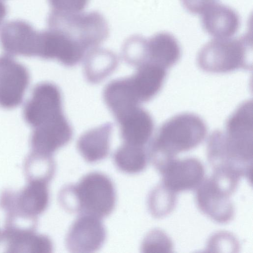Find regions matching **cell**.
Wrapping results in <instances>:
<instances>
[{"label": "cell", "instance_id": "obj_1", "mask_svg": "<svg viewBox=\"0 0 253 253\" xmlns=\"http://www.w3.org/2000/svg\"><path fill=\"white\" fill-rule=\"evenodd\" d=\"M203 120L192 113L177 115L160 128L150 144L148 158L160 170L179 153L190 150L200 144L207 134Z\"/></svg>", "mask_w": 253, "mask_h": 253}, {"label": "cell", "instance_id": "obj_2", "mask_svg": "<svg viewBox=\"0 0 253 253\" xmlns=\"http://www.w3.org/2000/svg\"><path fill=\"white\" fill-rule=\"evenodd\" d=\"M63 208L70 212L107 216L116 204V191L111 179L99 172L84 175L76 184L64 187L59 194Z\"/></svg>", "mask_w": 253, "mask_h": 253}, {"label": "cell", "instance_id": "obj_3", "mask_svg": "<svg viewBox=\"0 0 253 253\" xmlns=\"http://www.w3.org/2000/svg\"><path fill=\"white\" fill-rule=\"evenodd\" d=\"M47 25L48 29L85 53L104 42L109 34L106 20L97 11L66 12L52 10Z\"/></svg>", "mask_w": 253, "mask_h": 253}, {"label": "cell", "instance_id": "obj_4", "mask_svg": "<svg viewBox=\"0 0 253 253\" xmlns=\"http://www.w3.org/2000/svg\"><path fill=\"white\" fill-rule=\"evenodd\" d=\"M252 43L248 36L240 39H214L205 44L198 56L203 70L214 73H228L252 68Z\"/></svg>", "mask_w": 253, "mask_h": 253}, {"label": "cell", "instance_id": "obj_5", "mask_svg": "<svg viewBox=\"0 0 253 253\" xmlns=\"http://www.w3.org/2000/svg\"><path fill=\"white\" fill-rule=\"evenodd\" d=\"M62 115L60 90L57 85L49 82L37 84L23 108L24 119L32 128Z\"/></svg>", "mask_w": 253, "mask_h": 253}, {"label": "cell", "instance_id": "obj_6", "mask_svg": "<svg viewBox=\"0 0 253 253\" xmlns=\"http://www.w3.org/2000/svg\"><path fill=\"white\" fill-rule=\"evenodd\" d=\"M30 81L28 69L8 54L0 56V107L11 109L23 100Z\"/></svg>", "mask_w": 253, "mask_h": 253}, {"label": "cell", "instance_id": "obj_7", "mask_svg": "<svg viewBox=\"0 0 253 253\" xmlns=\"http://www.w3.org/2000/svg\"><path fill=\"white\" fill-rule=\"evenodd\" d=\"M101 218L81 214L71 225L66 238V245L72 253H92L104 243L106 231Z\"/></svg>", "mask_w": 253, "mask_h": 253}, {"label": "cell", "instance_id": "obj_8", "mask_svg": "<svg viewBox=\"0 0 253 253\" xmlns=\"http://www.w3.org/2000/svg\"><path fill=\"white\" fill-rule=\"evenodd\" d=\"M40 32L27 22L15 20L5 23L0 31V44L9 55L37 56Z\"/></svg>", "mask_w": 253, "mask_h": 253}, {"label": "cell", "instance_id": "obj_9", "mask_svg": "<svg viewBox=\"0 0 253 253\" xmlns=\"http://www.w3.org/2000/svg\"><path fill=\"white\" fill-rule=\"evenodd\" d=\"M159 172L162 176V183L176 193L196 189L204 179L205 169L196 158H175Z\"/></svg>", "mask_w": 253, "mask_h": 253}, {"label": "cell", "instance_id": "obj_10", "mask_svg": "<svg viewBox=\"0 0 253 253\" xmlns=\"http://www.w3.org/2000/svg\"><path fill=\"white\" fill-rule=\"evenodd\" d=\"M196 201L199 209L213 220L227 223L233 218L235 210L230 196L220 188L210 177L196 188Z\"/></svg>", "mask_w": 253, "mask_h": 253}, {"label": "cell", "instance_id": "obj_11", "mask_svg": "<svg viewBox=\"0 0 253 253\" xmlns=\"http://www.w3.org/2000/svg\"><path fill=\"white\" fill-rule=\"evenodd\" d=\"M202 24L204 30L215 39H228L238 31L240 20L234 9L216 3L202 13Z\"/></svg>", "mask_w": 253, "mask_h": 253}, {"label": "cell", "instance_id": "obj_12", "mask_svg": "<svg viewBox=\"0 0 253 253\" xmlns=\"http://www.w3.org/2000/svg\"><path fill=\"white\" fill-rule=\"evenodd\" d=\"M181 54L176 39L168 32L156 34L146 42V62L167 69L174 65Z\"/></svg>", "mask_w": 253, "mask_h": 253}, {"label": "cell", "instance_id": "obj_13", "mask_svg": "<svg viewBox=\"0 0 253 253\" xmlns=\"http://www.w3.org/2000/svg\"><path fill=\"white\" fill-rule=\"evenodd\" d=\"M117 122L121 126L122 138L126 143L144 146L153 131L154 123L151 116L139 106Z\"/></svg>", "mask_w": 253, "mask_h": 253}, {"label": "cell", "instance_id": "obj_14", "mask_svg": "<svg viewBox=\"0 0 253 253\" xmlns=\"http://www.w3.org/2000/svg\"><path fill=\"white\" fill-rule=\"evenodd\" d=\"M103 94L107 105L117 121L140 103L129 78L112 81L106 86Z\"/></svg>", "mask_w": 253, "mask_h": 253}, {"label": "cell", "instance_id": "obj_15", "mask_svg": "<svg viewBox=\"0 0 253 253\" xmlns=\"http://www.w3.org/2000/svg\"><path fill=\"white\" fill-rule=\"evenodd\" d=\"M165 69L146 63L140 66L130 81L140 103L151 100L161 89L166 76Z\"/></svg>", "mask_w": 253, "mask_h": 253}, {"label": "cell", "instance_id": "obj_16", "mask_svg": "<svg viewBox=\"0 0 253 253\" xmlns=\"http://www.w3.org/2000/svg\"><path fill=\"white\" fill-rule=\"evenodd\" d=\"M112 125L104 124L83 134L78 141V149L88 163H95L105 158L108 154Z\"/></svg>", "mask_w": 253, "mask_h": 253}, {"label": "cell", "instance_id": "obj_17", "mask_svg": "<svg viewBox=\"0 0 253 253\" xmlns=\"http://www.w3.org/2000/svg\"><path fill=\"white\" fill-rule=\"evenodd\" d=\"M72 129L64 115L48 123L33 128L34 141L47 149L54 151L71 139Z\"/></svg>", "mask_w": 253, "mask_h": 253}, {"label": "cell", "instance_id": "obj_18", "mask_svg": "<svg viewBox=\"0 0 253 253\" xmlns=\"http://www.w3.org/2000/svg\"><path fill=\"white\" fill-rule=\"evenodd\" d=\"M148 155L143 146L125 143L115 151L114 162L120 171L134 174L143 171L146 167Z\"/></svg>", "mask_w": 253, "mask_h": 253}, {"label": "cell", "instance_id": "obj_19", "mask_svg": "<svg viewBox=\"0 0 253 253\" xmlns=\"http://www.w3.org/2000/svg\"><path fill=\"white\" fill-rule=\"evenodd\" d=\"M176 204V193L162 183L150 192L148 206L151 214L156 218L164 217L169 214Z\"/></svg>", "mask_w": 253, "mask_h": 253}, {"label": "cell", "instance_id": "obj_20", "mask_svg": "<svg viewBox=\"0 0 253 253\" xmlns=\"http://www.w3.org/2000/svg\"><path fill=\"white\" fill-rule=\"evenodd\" d=\"M173 244L170 238L163 230L155 229L144 238L141 247L142 252L166 253L172 252Z\"/></svg>", "mask_w": 253, "mask_h": 253}, {"label": "cell", "instance_id": "obj_21", "mask_svg": "<svg viewBox=\"0 0 253 253\" xmlns=\"http://www.w3.org/2000/svg\"><path fill=\"white\" fill-rule=\"evenodd\" d=\"M239 243L236 238L231 234L226 232H220L213 235L208 241V249L214 251L217 249H239Z\"/></svg>", "mask_w": 253, "mask_h": 253}, {"label": "cell", "instance_id": "obj_22", "mask_svg": "<svg viewBox=\"0 0 253 253\" xmlns=\"http://www.w3.org/2000/svg\"><path fill=\"white\" fill-rule=\"evenodd\" d=\"M53 10L79 12L86 6L88 0H48Z\"/></svg>", "mask_w": 253, "mask_h": 253}, {"label": "cell", "instance_id": "obj_23", "mask_svg": "<svg viewBox=\"0 0 253 253\" xmlns=\"http://www.w3.org/2000/svg\"><path fill=\"white\" fill-rule=\"evenodd\" d=\"M184 7L189 12L202 14L208 8L216 3L217 0H181Z\"/></svg>", "mask_w": 253, "mask_h": 253}, {"label": "cell", "instance_id": "obj_24", "mask_svg": "<svg viewBox=\"0 0 253 253\" xmlns=\"http://www.w3.org/2000/svg\"><path fill=\"white\" fill-rule=\"evenodd\" d=\"M7 8L3 1L0 0V25L6 16Z\"/></svg>", "mask_w": 253, "mask_h": 253}]
</instances>
